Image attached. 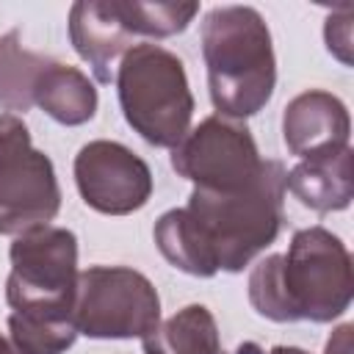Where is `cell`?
<instances>
[{
	"label": "cell",
	"instance_id": "7a4b0ae2",
	"mask_svg": "<svg viewBox=\"0 0 354 354\" xmlns=\"http://www.w3.org/2000/svg\"><path fill=\"white\" fill-rule=\"evenodd\" d=\"M351 293V254L324 227L299 230L285 254H268L249 274L252 307L277 324H329L348 310Z\"/></svg>",
	"mask_w": 354,
	"mask_h": 354
},
{
	"label": "cell",
	"instance_id": "ba28073f",
	"mask_svg": "<svg viewBox=\"0 0 354 354\" xmlns=\"http://www.w3.org/2000/svg\"><path fill=\"white\" fill-rule=\"evenodd\" d=\"M75 183L88 207L105 216H127L152 194L149 166L119 141H88L75 158Z\"/></svg>",
	"mask_w": 354,
	"mask_h": 354
},
{
	"label": "cell",
	"instance_id": "5bb4252c",
	"mask_svg": "<svg viewBox=\"0 0 354 354\" xmlns=\"http://www.w3.org/2000/svg\"><path fill=\"white\" fill-rule=\"evenodd\" d=\"M141 340L144 354H221L216 318L205 304L177 310Z\"/></svg>",
	"mask_w": 354,
	"mask_h": 354
},
{
	"label": "cell",
	"instance_id": "2e32d148",
	"mask_svg": "<svg viewBox=\"0 0 354 354\" xmlns=\"http://www.w3.org/2000/svg\"><path fill=\"white\" fill-rule=\"evenodd\" d=\"M119 19L130 36H155L166 39L183 33L196 17L199 3H144V0H113Z\"/></svg>",
	"mask_w": 354,
	"mask_h": 354
},
{
	"label": "cell",
	"instance_id": "7c38bea8",
	"mask_svg": "<svg viewBox=\"0 0 354 354\" xmlns=\"http://www.w3.org/2000/svg\"><path fill=\"white\" fill-rule=\"evenodd\" d=\"M351 155V147H346L337 155L301 160L285 174V188L315 213L346 210L354 199Z\"/></svg>",
	"mask_w": 354,
	"mask_h": 354
},
{
	"label": "cell",
	"instance_id": "5b68a950",
	"mask_svg": "<svg viewBox=\"0 0 354 354\" xmlns=\"http://www.w3.org/2000/svg\"><path fill=\"white\" fill-rule=\"evenodd\" d=\"M8 257L11 274L6 282V299L14 313L72 318L80 274L77 238L72 230L47 224L17 235Z\"/></svg>",
	"mask_w": 354,
	"mask_h": 354
},
{
	"label": "cell",
	"instance_id": "8992f818",
	"mask_svg": "<svg viewBox=\"0 0 354 354\" xmlns=\"http://www.w3.org/2000/svg\"><path fill=\"white\" fill-rule=\"evenodd\" d=\"M72 318L77 335L86 337H147L160 324V299L141 271L124 266H91L77 274Z\"/></svg>",
	"mask_w": 354,
	"mask_h": 354
},
{
	"label": "cell",
	"instance_id": "3957f363",
	"mask_svg": "<svg viewBox=\"0 0 354 354\" xmlns=\"http://www.w3.org/2000/svg\"><path fill=\"white\" fill-rule=\"evenodd\" d=\"M202 55L213 108L246 119L266 108L277 83L271 30L252 6H216L202 22Z\"/></svg>",
	"mask_w": 354,
	"mask_h": 354
},
{
	"label": "cell",
	"instance_id": "8fae6325",
	"mask_svg": "<svg viewBox=\"0 0 354 354\" xmlns=\"http://www.w3.org/2000/svg\"><path fill=\"white\" fill-rule=\"evenodd\" d=\"M69 39L100 83H111L113 61L133 47V36L113 0H80L69 8Z\"/></svg>",
	"mask_w": 354,
	"mask_h": 354
},
{
	"label": "cell",
	"instance_id": "30bf717a",
	"mask_svg": "<svg viewBox=\"0 0 354 354\" xmlns=\"http://www.w3.org/2000/svg\"><path fill=\"white\" fill-rule=\"evenodd\" d=\"M351 119L346 105L321 88L301 91L285 105L282 113V138L290 155L301 160L337 155L348 147Z\"/></svg>",
	"mask_w": 354,
	"mask_h": 354
},
{
	"label": "cell",
	"instance_id": "9c48e42d",
	"mask_svg": "<svg viewBox=\"0 0 354 354\" xmlns=\"http://www.w3.org/2000/svg\"><path fill=\"white\" fill-rule=\"evenodd\" d=\"M61 207L53 160L28 147L0 163V235L47 227Z\"/></svg>",
	"mask_w": 354,
	"mask_h": 354
},
{
	"label": "cell",
	"instance_id": "277c9868",
	"mask_svg": "<svg viewBox=\"0 0 354 354\" xmlns=\"http://www.w3.org/2000/svg\"><path fill=\"white\" fill-rule=\"evenodd\" d=\"M119 105L127 124L152 147H177L191 127L194 94L183 61L158 44H136L116 72Z\"/></svg>",
	"mask_w": 354,
	"mask_h": 354
},
{
	"label": "cell",
	"instance_id": "ffe728a7",
	"mask_svg": "<svg viewBox=\"0 0 354 354\" xmlns=\"http://www.w3.org/2000/svg\"><path fill=\"white\" fill-rule=\"evenodd\" d=\"M351 332H354L351 324L337 326V329L332 332V337H329L324 354H351Z\"/></svg>",
	"mask_w": 354,
	"mask_h": 354
},
{
	"label": "cell",
	"instance_id": "7402d4cb",
	"mask_svg": "<svg viewBox=\"0 0 354 354\" xmlns=\"http://www.w3.org/2000/svg\"><path fill=\"white\" fill-rule=\"evenodd\" d=\"M0 354H25L22 348H17L11 340H6L3 335H0Z\"/></svg>",
	"mask_w": 354,
	"mask_h": 354
},
{
	"label": "cell",
	"instance_id": "9a60e30c",
	"mask_svg": "<svg viewBox=\"0 0 354 354\" xmlns=\"http://www.w3.org/2000/svg\"><path fill=\"white\" fill-rule=\"evenodd\" d=\"M47 64V55L30 53L19 44L17 30L0 36V105L25 113L33 105V88Z\"/></svg>",
	"mask_w": 354,
	"mask_h": 354
},
{
	"label": "cell",
	"instance_id": "d6986e66",
	"mask_svg": "<svg viewBox=\"0 0 354 354\" xmlns=\"http://www.w3.org/2000/svg\"><path fill=\"white\" fill-rule=\"evenodd\" d=\"M28 147H30V133L25 122L14 113H3L0 116V163Z\"/></svg>",
	"mask_w": 354,
	"mask_h": 354
},
{
	"label": "cell",
	"instance_id": "52a82bcc",
	"mask_svg": "<svg viewBox=\"0 0 354 354\" xmlns=\"http://www.w3.org/2000/svg\"><path fill=\"white\" fill-rule=\"evenodd\" d=\"M171 166L194 188L241 191L257 180L263 158L246 124L216 113L188 130L171 152Z\"/></svg>",
	"mask_w": 354,
	"mask_h": 354
},
{
	"label": "cell",
	"instance_id": "e0dca14e",
	"mask_svg": "<svg viewBox=\"0 0 354 354\" xmlns=\"http://www.w3.org/2000/svg\"><path fill=\"white\" fill-rule=\"evenodd\" d=\"M11 343L25 354H64L72 348L77 337V326L72 318H47V315H8Z\"/></svg>",
	"mask_w": 354,
	"mask_h": 354
},
{
	"label": "cell",
	"instance_id": "44dd1931",
	"mask_svg": "<svg viewBox=\"0 0 354 354\" xmlns=\"http://www.w3.org/2000/svg\"><path fill=\"white\" fill-rule=\"evenodd\" d=\"M235 354H307L304 348H296V346H274V348H263L257 343H241L235 348Z\"/></svg>",
	"mask_w": 354,
	"mask_h": 354
},
{
	"label": "cell",
	"instance_id": "6da1fadb",
	"mask_svg": "<svg viewBox=\"0 0 354 354\" xmlns=\"http://www.w3.org/2000/svg\"><path fill=\"white\" fill-rule=\"evenodd\" d=\"M285 174L279 160H263L257 180L241 191L194 188L185 207L155 221L160 254L191 277L243 271L282 230Z\"/></svg>",
	"mask_w": 354,
	"mask_h": 354
},
{
	"label": "cell",
	"instance_id": "4fadbf2b",
	"mask_svg": "<svg viewBox=\"0 0 354 354\" xmlns=\"http://www.w3.org/2000/svg\"><path fill=\"white\" fill-rule=\"evenodd\" d=\"M33 105H39L58 124L77 127L97 113V88L77 66L50 58L36 80Z\"/></svg>",
	"mask_w": 354,
	"mask_h": 354
},
{
	"label": "cell",
	"instance_id": "ac0fdd59",
	"mask_svg": "<svg viewBox=\"0 0 354 354\" xmlns=\"http://www.w3.org/2000/svg\"><path fill=\"white\" fill-rule=\"evenodd\" d=\"M324 39H326L329 53L335 58H340V64L351 66V8L348 6H343L337 14L326 17Z\"/></svg>",
	"mask_w": 354,
	"mask_h": 354
}]
</instances>
